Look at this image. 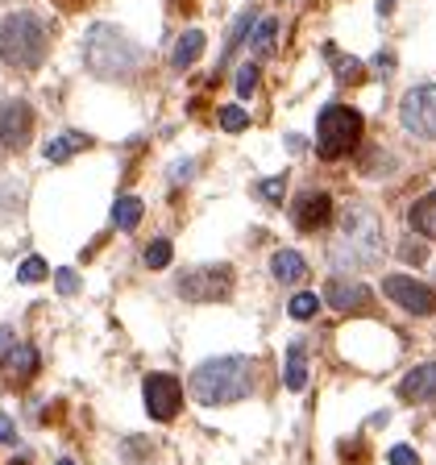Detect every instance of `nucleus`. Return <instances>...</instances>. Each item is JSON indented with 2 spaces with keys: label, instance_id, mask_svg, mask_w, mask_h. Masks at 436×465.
Instances as JSON below:
<instances>
[{
  "label": "nucleus",
  "instance_id": "obj_31",
  "mask_svg": "<svg viewBox=\"0 0 436 465\" xmlns=\"http://www.w3.org/2000/svg\"><path fill=\"white\" fill-rule=\"evenodd\" d=\"M13 440H17V432H13V424L5 416H0V445H13Z\"/></svg>",
  "mask_w": 436,
  "mask_h": 465
},
{
  "label": "nucleus",
  "instance_id": "obj_21",
  "mask_svg": "<svg viewBox=\"0 0 436 465\" xmlns=\"http://www.w3.org/2000/svg\"><path fill=\"white\" fill-rule=\"evenodd\" d=\"M274 34H279V21L274 17H266L258 25V34H253V42H250V50L253 54H271V46H274Z\"/></svg>",
  "mask_w": 436,
  "mask_h": 465
},
{
  "label": "nucleus",
  "instance_id": "obj_25",
  "mask_svg": "<svg viewBox=\"0 0 436 465\" xmlns=\"http://www.w3.org/2000/svg\"><path fill=\"white\" fill-rule=\"evenodd\" d=\"M316 308H320V300L312 295V291H303V295H295V300H291V316H295V320L316 316Z\"/></svg>",
  "mask_w": 436,
  "mask_h": 465
},
{
  "label": "nucleus",
  "instance_id": "obj_1",
  "mask_svg": "<svg viewBox=\"0 0 436 465\" xmlns=\"http://www.w3.org/2000/svg\"><path fill=\"white\" fill-rule=\"evenodd\" d=\"M382 224H378V216L370 213V208H345V216H341V229L337 237H332L329 253H332V266L337 271H370V266H378V258H382Z\"/></svg>",
  "mask_w": 436,
  "mask_h": 465
},
{
  "label": "nucleus",
  "instance_id": "obj_10",
  "mask_svg": "<svg viewBox=\"0 0 436 465\" xmlns=\"http://www.w3.org/2000/svg\"><path fill=\"white\" fill-rule=\"evenodd\" d=\"M29 137H34V108L25 104V100H5L0 104V142H5V150H25Z\"/></svg>",
  "mask_w": 436,
  "mask_h": 465
},
{
  "label": "nucleus",
  "instance_id": "obj_19",
  "mask_svg": "<svg viewBox=\"0 0 436 465\" xmlns=\"http://www.w3.org/2000/svg\"><path fill=\"white\" fill-rule=\"evenodd\" d=\"M142 200H137V195H121V200L113 203V224L116 229H134L137 221H142Z\"/></svg>",
  "mask_w": 436,
  "mask_h": 465
},
{
  "label": "nucleus",
  "instance_id": "obj_23",
  "mask_svg": "<svg viewBox=\"0 0 436 465\" xmlns=\"http://www.w3.org/2000/svg\"><path fill=\"white\" fill-rule=\"evenodd\" d=\"M221 125L229 129V134H242V129L250 125V116H245V108L229 104V108H221Z\"/></svg>",
  "mask_w": 436,
  "mask_h": 465
},
{
  "label": "nucleus",
  "instance_id": "obj_4",
  "mask_svg": "<svg viewBox=\"0 0 436 465\" xmlns=\"http://www.w3.org/2000/svg\"><path fill=\"white\" fill-rule=\"evenodd\" d=\"M50 50V29L34 13H13L0 21V58L17 71H38Z\"/></svg>",
  "mask_w": 436,
  "mask_h": 465
},
{
  "label": "nucleus",
  "instance_id": "obj_24",
  "mask_svg": "<svg viewBox=\"0 0 436 465\" xmlns=\"http://www.w3.org/2000/svg\"><path fill=\"white\" fill-rule=\"evenodd\" d=\"M258 192H262V200H266V203H279V200H282V192H287V174H274V179H262V183H258Z\"/></svg>",
  "mask_w": 436,
  "mask_h": 465
},
{
  "label": "nucleus",
  "instance_id": "obj_11",
  "mask_svg": "<svg viewBox=\"0 0 436 465\" xmlns=\"http://www.w3.org/2000/svg\"><path fill=\"white\" fill-rule=\"evenodd\" d=\"M332 221V195L329 192H303L295 200V229L316 232Z\"/></svg>",
  "mask_w": 436,
  "mask_h": 465
},
{
  "label": "nucleus",
  "instance_id": "obj_22",
  "mask_svg": "<svg viewBox=\"0 0 436 465\" xmlns=\"http://www.w3.org/2000/svg\"><path fill=\"white\" fill-rule=\"evenodd\" d=\"M166 262H171V242H150L145 245V266H150V271H163Z\"/></svg>",
  "mask_w": 436,
  "mask_h": 465
},
{
  "label": "nucleus",
  "instance_id": "obj_8",
  "mask_svg": "<svg viewBox=\"0 0 436 465\" xmlns=\"http://www.w3.org/2000/svg\"><path fill=\"white\" fill-rule=\"evenodd\" d=\"M382 295H387V300H395L399 308H407L411 316H432V312H436L432 287H424V282H416V279H407V274H387V279H382Z\"/></svg>",
  "mask_w": 436,
  "mask_h": 465
},
{
  "label": "nucleus",
  "instance_id": "obj_27",
  "mask_svg": "<svg viewBox=\"0 0 436 465\" xmlns=\"http://www.w3.org/2000/svg\"><path fill=\"white\" fill-rule=\"evenodd\" d=\"M253 87H258V67H253V63H245V67L237 71V96H250Z\"/></svg>",
  "mask_w": 436,
  "mask_h": 465
},
{
  "label": "nucleus",
  "instance_id": "obj_34",
  "mask_svg": "<svg viewBox=\"0 0 436 465\" xmlns=\"http://www.w3.org/2000/svg\"><path fill=\"white\" fill-rule=\"evenodd\" d=\"M13 465H17V461H13Z\"/></svg>",
  "mask_w": 436,
  "mask_h": 465
},
{
  "label": "nucleus",
  "instance_id": "obj_13",
  "mask_svg": "<svg viewBox=\"0 0 436 465\" xmlns=\"http://www.w3.org/2000/svg\"><path fill=\"white\" fill-rule=\"evenodd\" d=\"M399 395H403L407 403H432L436 399V361L407 370L403 382H399Z\"/></svg>",
  "mask_w": 436,
  "mask_h": 465
},
{
  "label": "nucleus",
  "instance_id": "obj_6",
  "mask_svg": "<svg viewBox=\"0 0 436 465\" xmlns=\"http://www.w3.org/2000/svg\"><path fill=\"white\" fill-rule=\"evenodd\" d=\"M174 291L192 303H213V300H229L233 291V266H195V271H183Z\"/></svg>",
  "mask_w": 436,
  "mask_h": 465
},
{
  "label": "nucleus",
  "instance_id": "obj_9",
  "mask_svg": "<svg viewBox=\"0 0 436 465\" xmlns=\"http://www.w3.org/2000/svg\"><path fill=\"white\" fill-rule=\"evenodd\" d=\"M142 391H145V411H150L158 424L174 420V411H179V403H183V387H179V378H171V374H150Z\"/></svg>",
  "mask_w": 436,
  "mask_h": 465
},
{
  "label": "nucleus",
  "instance_id": "obj_12",
  "mask_svg": "<svg viewBox=\"0 0 436 465\" xmlns=\"http://www.w3.org/2000/svg\"><path fill=\"white\" fill-rule=\"evenodd\" d=\"M324 300L332 303L337 312H366L370 300H374V291L366 282H349V279H332L329 291H324Z\"/></svg>",
  "mask_w": 436,
  "mask_h": 465
},
{
  "label": "nucleus",
  "instance_id": "obj_14",
  "mask_svg": "<svg viewBox=\"0 0 436 465\" xmlns=\"http://www.w3.org/2000/svg\"><path fill=\"white\" fill-rule=\"evenodd\" d=\"M0 370L9 382H29V378L38 374V349L34 345H9L5 349V358H0Z\"/></svg>",
  "mask_w": 436,
  "mask_h": 465
},
{
  "label": "nucleus",
  "instance_id": "obj_26",
  "mask_svg": "<svg viewBox=\"0 0 436 465\" xmlns=\"http://www.w3.org/2000/svg\"><path fill=\"white\" fill-rule=\"evenodd\" d=\"M17 279H21V282L46 279V262H42V258H25V262H21V271H17Z\"/></svg>",
  "mask_w": 436,
  "mask_h": 465
},
{
  "label": "nucleus",
  "instance_id": "obj_30",
  "mask_svg": "<svg viewBox=\"0 0 436 465\" xmlns=\"http://www.w3.org/2000/svg\"><path fill=\"white\" fill-rule=\"evenodd\" d=\"M399 253H403V262H416V266L428 258V250L420 242H403V250H399Z\"/></svg>",
  "mask_w": 436,
  "mask_h": 465
},
{
  "label": "nucleus",
  "instance_id": "obj_20",
  "mask_svg": "<svg viewBox=\"0 0 436 465\" xmlns=\"http://www.w3.org/2000/svg\"><path fill=\"white\" fill-rule=\"evenodd\" d=\"M303 382H308V361H303V345L295 341V345L287 349V387L303 391Z\"/></svg>",
  "mask_w": 436,
  "mask_h": 465
},
{
  "label": "nucleus",
  "instance_id": "obj_17",
  "mask_svg": "<svg viewBox=\"0 0 436 465\" xmlns=\"http://www.w3.org/2000/svg\"><path fill=\"white\" fill-rule=\"evenodd\" d=\"M92 145V137H84V134H58L54 142H46V158L50 163H67L75 150H87Z\"/></svg>",
  "mask_w": 436,
  "mask_h": 465
},
{
  "label": "nucleus",
  "instance_id": "obj_3",
  "mask_svg": "<svg viewBox=\"0 0 436 465\" xmlns=\"http://www.w3.org/2000/svg\"><path fill=\"white\" fill-rule=\"evenodd\" d=\"M84 63L100 79H129L142 67V50L116 25H92L84 38Z\"/></svg>",
  "mask_w": 436,
  "mask_h": 465
},
{
  "label": "nucleus",
  "instance_id": "obj_18",
  "mask_svg": "<svg viewBox=\"0 0 436 465\" xmlns=\"http://www.w3.org/2000/svg\"><path fill=\"white\" fill-rule=\"evenodd\" d=\"M411 229L424 232V237H436V192L416 200V208H411Z\"/></svg>",
  "mask_w": 436,
  "mask_h": 465
},
{
  "label": "nucleus",
  "instance_id": "obj_16",
  "mask_svg": "<svg viewBox=\"0 0 436 465\" xmlns=\"http://www.w3.org/2000/svg\"><path fill=\"white\" fill-rule=\"evenodd\" d=\"M203 46H208V38H203L200 29H187L183 38L174 42V58H171V63H174V67H179V71H183V67H192L195 58L203 54Z\"/></svg>",
  "mask_w": 436,
  "mask_h": 465
},
{
  "label": "nucleus",
  "instance_id": "obj_2",
  "mask_svg": "<svg viewBox=\"0 0 436 465\" xmlns=\"http://www.w3.org/2000/svg\"><path fill=\"white\" fill-rule=\"evenodd\" d=\"M250 387H253V366H250V358H237V353L233 358L203 361L192 374V395L203 407L237 403V399L250 395Z\"/></svg>",
  "mask_w": 436,
  "mask_h": 465
},
{
  "label": "nucleus",
  "instance_id": "obj_32",
  "mask_svg": "<svg viewBox=\"0 0 436 465\" xmlns=\"http://www.w3.org/2000/svg\"><path fill=\"white\" fill-rule=\"evenodd\" d=\"M9 341H13V337H9V329H0V349L9 345Z\"/></svg>",
  "mask_w": 436,
  "mask_h": 465
},
{
  "label": "nucleus",
  "instance_id": "obj_33",
  "mask_svg": "<svg viewBox=\"0 0 436 465\" xmlns=\"http://www.w3.org/2000/svg\"><path fill=\"white\" fill-rule=\"evenodd\" d=\"M58 465H75V461H67V457H63V461H58Z\"/></svg>",
  "mask_w": 436,
  "mask_h": 465
},
{
  "label": "nucleus",
  "instance_id": "obj_5",
  "mask_svg": "<svg viewBox=\"0 0 436 465\" xmlns=\"http://www.w3.org/2000/svg\"><path fill=\"white\" fill-rule=\"evenodd\" d=\"M362 142V113L345 104H329L316 121V150L320 158H345Z\"/></svg>",
  "mask_w": 436,
  "mask_h": 465
},
{
  "label": "nucleus",
  "instance_id": "obj_29",
  "mask_svg": "<svg viewBox=\"0 0 436 465\" xmlns=\"http://www.w3.org/2000/svg\"><path fill=\"white\" fill-rule=\"evenodd\" d=\"M387 461H391V465H420V457H416V449L395 445V449L387 453Z\"/></svg>",
  "mask_w": 436,
  "mask_h": 465
},
{
  "label": "nucleus",
  "instance_id": "obj_15",
  "mask_svg": "<svg viewBox=\"0 0 436 465\" xmlns=\"http://www.w3.org/2000/svg\"><path fill=\"white\" fill-rule=\"evenodd\" d=\"M271 274L279 282H300V279H308V262H303L295 250H279L271 258Z\"/></svg>",
  "mask_w": 436,
  "mask_h": 465
},
{
  "label": "nucleus",
  "instance_id": "obj_7",
  "mask_svg": "<svg viewBox=\"0 0 436 465\" xmlns=\"http://www.w3.org/2000/svg\"><path fill=\"white\" fill-rule=\"evenodd\" d=\"M399 121H403L407 134L432 142L436 137V84L411 87V92L403 96V104H399Z\"/></svg>",
  "mask_w": 436,
  "mask_h": 465
},
{
  "label": "nucleus",
  "instance_id": "obj_28",
  "mask_svg": "<svg viewBox=\"0 0 436 465\" xmlns=\"http://www.w3.org/2000/svg\"><path fill=\"white\" fill-rule=\"evenodd\" d=\"M54 287L63 291V295H75V291H79V274L75 271H54Z\"/></svg>",
  "mask_w": 436,
  "mask_h": 465
}]
</instances>
